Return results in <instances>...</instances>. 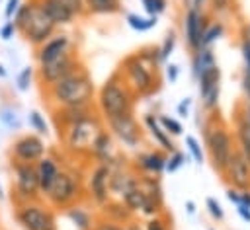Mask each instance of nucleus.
Here are the masks:
<instances>
[{"label":"nucleus","mask_w":250,"mask_h":230,"mask_svg":"<svg viewBox=\"0 0 250 230\" xmlns=\"http://www.w3.org/2000/svg\"><path fill=\"white\" fill-rule=\"evenodd\" d=\"M197 78H199V92H201V97H203V96H207L211 90L219 88L221 72H219L217 64H213V66H209V68L201 70V72L197 74Z\"/></svg>","instance_id":"aec40b11"},{"label":"nucleus","mask_w":250,"mask_h":230,"mask_svg":"<svg viewBox=\"0 0 250 230\" xmlns=\"http://www.w3.org/2000/svg\"><path fill=\"white\" fill-rule=\"evenodd\" d=\"M238 205H244V207H248V209H250V191H246V189H244V191L240 193V203H238Z\"/></svg>","instance_id":"09e8293b"},{"label":"nucleus","mask_w":250,"mask_h":230,"mask_svg":"<svg viewBox=\"0 0 250 230\" xmlns=\"http://www.w3.org/2000/svg\"><path fill=\"white\" fill-rule=\"evenodd\" d=\"M244 113H246V117H248V121H250V103L246 105V111H244Z\"/></svg>","instance_id":"6e6d98bb"},{"label":"nucleus","mask_w":250,"mask_h":230,"mask_svg":"<svg viewBox=\"0 0 250 230\" xmlns=\"http://www.w3.org/2000/svg\"><path fill=\"white\" fill-rule=\"evenodd\" d=\"M35 172H37V181H39V191L45 195L49 191V187L53 185L57 173H59V166L53 158H39L37 160V166H35Z\"/></svg>","instance_id":"f3484780"},{"label":"nucleus","mask_w":250,"mask_h":230,"mask_svg":"<svg viewBox=\"0 0 250 230\" xmlns=\"http://www.w3.org/2000/svg\"><path fill=\"white\" fill-rule=\"evenodd\" d=\"M213 64H215L213 53H211L209 49H203L201 53H197V57H195V60H193V72H195V76H197L201 70H205V68H209V66H213Z\"/></svg>","instance_id":"393cba45"},{"label":"nucleus","mask_w":250,"mask_h":230,"mask_svg":"<svg viewBox=\"0 0 250 230\" xmlns=\"http://www.w3.org/2000/svg\"><path fill=\"white\" fill-rule=\"evenodd\" d=\"M205 140H207V148H209V154H211V162H213V168L217 172H225L227 164H229V158L232 154V140H230V134L225 127H211L207 129L205 133Z\"/></svg>","instance_id":"39448f33"},{"label":"nucleus","mask_w":250,"mask_h":230,"mask_svg":"<svg viewBox=\"0 0 250 230\" xmlns=\"http://www.w3.org/2000/svg\"><path fill=\"white\" fill-rule=\"evenodd\" d=\"M98 101H100V109L105 115V119H113V117L131 113V94L115 78H111L104 84Z\"/></svg>","instance_id":"7ed1b4c3"},{"label":"nucleus","mask_w":250,"mask_h":230,"mask_svg":"<svg viewBox=\"0 0 250 230\" xmlns=\"http://www.w3.org/2000/svg\"><path fill=\"white\" fill-rule=\"evenodd\" d=\"M74 70V58L70 57V53L66 51L62 57L47 62V64H39V72L41 78L47 86H53L55 82H59L61 78H64L66 74H70Z\"/></svg>","instance_id":"f8f14e48"},{"label":"nucleus","mask_w":250,"mask_h":230,"mask_svg":"<svg viewBox=\"0 0 250 230\" xmlns=\"http://www.w3.org/2000/svg\"><path fill=\"white\" fill-rule=\"evenodd\" d=\"M94 230H125V228H121V226H117L113 222H100V224H96Z\"/></svg>","instance_id":"37998d69"},{"label":"nucleus","mask_w":250,"mask_h":230,"mask_svg":"<svg viewBox=\"0 0 250 230\" xmlns=\"http://www.w3.org/2000/svg\"><path fill=\"white\" fill-rule=\"evenodd\" d=\"M150 2H152V0H143V4H145V10H146V12L150 10Z\"/></svg>","instance_id":"864d4df0"},{"label":"nucleus","mask_w":250,"mask_h":230,"mask_svg":"<svg viewBox=\"0 0 250 230\" xmlns=\"http://www.w3.org/2000/svg\"><path fill=\"white\" fill-rule=\"evenodd\" d=\"M123 201H125V207L129 211H143V207L146 205L148 201V195L146 191H143L139 185H135L133 189H129L125 195H123Z\"/></svg>","instance_id":"412c9836"},{"label":"nucleus","mask_w":250,"mask_h":230,"mask_svg":"<svg viewBox=\"0 0 250 230\" xmlns=\"http://www.w3.org/2000/svg\"><path fill=\"white\" fill-rule=\"evenodd\" d=\"M227 2H229V0H213V4H215V10H221V8H225V6H227Z\"/></svg>","instance_id":"3c124183"},{"label":"nucleus","mask_w":250,"mask_h":230,"mask_svg":"<svg viewBox=\"0 0 250 230\" xmlns=\"http://www.w3.org/2000/svg\"><path fill=\"white\" fill-rule=\"evenodd\" d=\"M102 134V127L94 117H84L72 125H68L66 131V146L70 150L82 152L88 148H94V142L98 140V136Z\"/></svg>","instance_id":"20e7f679"},{"label":"nucleus","mask_w":250,"mask_h":230,"mask_svg":"<svg viewBox=\"0 0 250 230\" xmlns=\"http://www.w3.org/2000/svg\"><path fill=\"white\" fill-rule=\"evenodd\" d=\"M107 123H109V127L113 129V133H115L127 146H137V142L141 140L139 127H137L135 119L131 117V113H125V115L107 119Z\"/></svg>","instance_id":"ddd939ff"},{"label":"nucleus","mask_w":250,"mask_h":230,"mask_svg":"<svg viewBox=\"0 0 250 230\" xmlns=\"http://www.w3.org/2000/svg\"><path fill=\"white\" fill-rule=\"evenodd\" d=\"M146 230H166V228H164V224H162L158 218H154V220H150V222L146 224Z\"/></svg>","instance_id":"de8ad7c7"},{"label":"nucleus","mask_w":250,"mask_h":230,"mask_svg":"<svg viewBox=\"0 0 250 230\" xmlns=\"http://www.w3.org/2000/svg\"><path fill=\"white\" fill-rule=\"evenodd\" d=\"M109 181H111V170L109 166L102 164L92 172L90 177V193L94 197V201L98 205L107 203V195H109Z\"/></svg>","instance_id":"4468645a"},{"label":"nucleus","mask_w":250,"mask_h":230,"mask_svg":"<svg viewBox=\"0 0 250 230\" xmlns=\"http://www.w3.org/2000/svg\"><path fill=\"white\" fill-rule=\"evenodd\" d=\"M189 103H191V101L186 97V99H184V101L178 105V113H180L182 117H188V109H189Z\"/></svg>","instance_id":"a18cd8bd"},{"label":"nucleus","mask_w":250,"mask_h":230,"mask_svg":"<svg viewBox=\"0 0 250 230\" xmlns=\"http://www.w3.org/2000/svg\"><path fill=\"white\" fill-rule=\"evenodd\" d=\"M127 23H129L133 29H137V31H146V29H150V27L156 25V16L145 19V18H141V16H137V14H129V16H127Z\"/></svg>","instance_id":"a878e982"},{"label":"nucleus","mask_w":250,"mask_h":230,"mask_svg":"<svg viewBox=\"0 0 250 230\" xmlns=\"http://www.w3.org/2000/svg\"><path fill=\"white\" fill-rule=\"evenodd\" d=\"M78 195V181L72 173L68 172H61L57 173L53 185L49 187V191L45 193V197L49 199V203L53 207H68Z\"/></svg>","instance_id":"423d86ee"},{"label":"nucleus","mask_w":250,"mask_h":230,"mask_svg":"<svg viewBox=\"0 0 250 230\" xmlns=\"http://www.w3.org/2000/svg\"><path fill=\"white\" fill-rule=\"evenodd\" d=\"M184 160H186V158H184V154L176 152V154H174L170 160H166V166H164V168H166L168 172H176V170H178V168L184 164Z\"/></svg>","instance_id":"c9c22d12"},{"label":"nucleus","mask_w":250,"mask_h":230,"mask_svg":"<svg viewBox=\"0 0 250 230\" xmlns=\"http://www.w3.org/2000/svg\"><path fill=\"white\" fill-rule=\"evenodd\" d=\"M18 8H20V0H8V4H6V8H4V16H6V19L14 18V14H16Z\"/></svg>","instance_id":"4c0bfd02"},{"label":"nucleus","mask_w":250,"mask_h":230,"mask_svg":"<svg viewBox=\"0 0 250 230\" xmlns=\"http://www.w3.org/2000/svg\"><path fill=\"white\" fill-rule=\"evenodd\" d=\"M227 197H229V201H232V203H240V195H238V191H234V189H229L227 191Z\"/></svg>","instance_id":"8fccbe9b"},{"label":"nucleus","mask_w":250,"mask_h":230,"mask_svg":"<svg viewBox=\"0 0 250 230\" xmlns=\"http://www.w3.org/2000/svg\"><path fill=\"white\" fill-rule=\"evenodd\" d=\"M236 136H238V144H240V154L250 164V121H248L246 113H240L236 117Z\"/></svg>","instance_id":"6ab92c4d"},{"label":"nucleus","mask_w":250,"mask_h":230,"mask_svg":"<svg viewBox=\"0 0 250 230\" xmlns=\"http://www.w3.org/2000/svg\"><path fill=\"white\" fill-rule=\"evenodd\" d=\"M236 207H238V209H236V211H238V214H240L246 222H250V209H248V207H244V205H236Z\"/></svg>","instance_id":"49530a36"},{"label":"nucleus","mask_w":250,"mask_h":230,"mask_svg":"<svg viewBox=\"0 0 250 230\" xmlns=\"http://www.w3.org/2000/svg\"><path fill=\"white\" fill-rule=\"evenodd\" d=\"M68 51V37L66 35H57V37H49L45 43L39 45L37 49V60L39 64H47L59 57H62Z\"/></svg>","instance_id":"2eb2a0df"},{"label":"nucleus","mask_w":250,"mask_h":230,"mask_svg":"<svg viewBox=\"0 0 250 230\" xmlns=\"http://www.w3.org/2000/svg\"><path fill=\"white\" fill-rule=\"evenodd\" d=\"M49 88L51 97L62 107H86L94 96V84L82 68H74Z\"/></svg>","instance_id":"f257e3e1"},{"label":"nucleus","mask_w":250,"mask_h":230,"mask_svg":"<svg viewBox=\"0 0 250 230\" xmlns=\"http://www.w3.org/2000/svg\"><path fill=\"white\" fill-rule=\"evenodd\" d=\"M164 8H166V2H164V0H152V2H150V10H148V14L156 16V14L162 12Z\"/></svg>","instance_id":"a19ab883"},{"label":"nucleus","mask_w":250,"mask_h":230,"mask_svg":"<svg viewBox=\"0 0 250 230\" xmlns=\"http://www.w3.org/2000/svg\"><path fill=\"white\" fill-rule=\"evenodd\" d=\"M186 207H188V212H189V214H193V212H195V205H193V201H188V203H186Z\"/></svg>","instance_id":"603ef678"},{"label":"nucleus","mask_w":250,"mask_h":230,"mask_svg":"<svg viewBox=\"0 0 250 230\" xmlns=\"http://www.w3.org/2000/svg\"><path fill=\"white\" fill-rule=\"evenodd\" d=\"M160 127L164 129V133L182 134V125H180L176 119H172V117H166V115H162V117H160Z\"/></svg>","instance_id":"2f4dec72"},{"label":"nucleus","mask_w":250,"mask_h":230,"mask_svg":"<svg viewBox=\"0 0 250 230\" xmlns=\"http://www.w3.org/2000/svg\"><path fill=\"white\" fill-rule=\"evenodd\" d=\"M227 175V179L238 187V189H248L250 187V164L246 162V158L240 154V150H232L229 164L223 172Z\"/></svg>","instance_id":"1a4fd4ad"},{"label":"nucleus","mask_w":250,"mask_h":230,"mask_svg":"<svg viewBox=\"0 0 250 230\" xmlns=\"http://www.w3.org/2000/svg\"><path fill=\"white\" fill-rule=\"evenodd\" d=\"M166 76H168L170 84H174V82L178 80V66H176V64H168V66H166Z\"/></svg>","instance_id":"79ce46f5"},{"label":"nucleus","mask_w":250,"mask_h":230,"mask_svg":"<svg viewBox=\"0 0 250 230\" xmlns=\"http://www.w3.org/2000/svg\"><path fill=\"white\" fill-rule=\"evenodd\" d=\"M55 23L49 19V16L41 10V6H39V2H27V14H25V18H23V23H21V27H20V31L23 33V37L29 41V43H33V45H41V43H45L51 35H53V31H55Z\"/></svg>","instance_id":"f03ea898"},{"label":"nucleus","mask_w":250,"mask_h":230,"mask_svg":"<svg viewBox=\"0 0 250 230\" xmlns=\"http://www.w3.org/2000/svg\"><path fill=\"white\" fill-rule=\"evenodd\" d=\"M0 121H2L8 129H20V119H18L16 111L10 109V107H2V109H0Z\"/></svg>","instance_id":"cd10ccee"},{"label":"nucleus","mask_w":250,"mask_h":230,"mask_svg":"<svg viewBox=\"0 0 250 230\" xmlns=\"http://www.w3.org/2000/svg\"><path fill=\"white\" fill-rule=\"evenodd\" d=\"M14 172H16V191H18V197L23 199V201L35 199L37 191H39V181H37L35 166L29 164V162H16Z\"/></svg>","instance_id":"6e6552de"},{"label":"nucleus","mask_w":250,"mask_h":230,"mask_svg":"<svg viewBox=\"0 0 250 230\" xmlns=\"http://www.w3.org/2000/svg\"><path fill=\"white\" fill-rule=\"evenodd\" d=\"M125 70H127V76H129V82L131 86L139 92V94H148L152 90V74L148 70V66L139 58V57H133V58H127L125 60Z\"/></svg>","instance_id":"9d476101"},{"label":"nucleus","mask_w":250,"mask_h":230,"mask_svg":"<svg viewBox=\"0 0 250 230\" xmlns=\"http://www.w3.org/2000/svg\"><path fill=\"white\" fill-rule=\"evenodd\" d=\"M174 43H176V37L170 33L166 39H164V43H162V47L158 49V58L160 60H164V58H168V55L172 53V49H174Z\"/></svg>","instance_id":"f704fd0d"},{"label":"nucleus","mask_w":250,"mask_h":230,"mask_svg":"<svg viewBox=\"0 0 250 230\" xmlns=\"http://www.w3.org/2000/svg\"><path fill=\"white\" fill-rule=\"evenodd\" d=\"M14 31H16L14 21H8V23H4V25H2V29H0V37H2L4 41H8V39L14 35Z\"/></svg>","instance_id":"58836bf2"},{"label":"nucleus","mask_w":250,"mask_h":230,"mask_svg":"<svg viewBox=\"0 0 250 230\" xmlns=\"http://www.w3.org/2000/svg\"><path fill=\"white\" fill-rule=\"evenodd\" d=\"M31 76H33L31 68H29V66L23 68V70L18 74V78H16V88H18L20 92H27V90H29V84H31Z\"/></svg>","instance_id":"c756f323"},{"label":"nucleus","mask_w":250,"mask_h":230,"mask_svg":"<svg viewBox=\"0 0 250 230\" xmlns=\"http://www.w3.org/2000/svg\"><path fill=\"white\" fill-rule=\"evenodd\" d=\"M127 230H141L139 226H131V228H127Z\"/></svg>","instance_id":"13d9d810"},{"label":"nucleus","mask_w":250,"mask_h":230,"mask_svg":"<svg viewBox=\"0 0 250 230\" xmlns=\"http://www.w3.org/2000/svg\"><path fill=\"white\" fill-rule=\"evenodd\" d=\"M0 78H6V70H4V66L0 64Z\"/></svg>","instance_id":"5fc2aeb1"},{"label":"nucleus","mask_w":250,"mask_h":230,"mask_svg":"<svg viewBox=\"0 0 250 230\" xmlns=\"http://www.w3.org/2000/svg\"><path fill=\"white\" fill-rule=\"evenodd\" d=\"M242 55H244V62H246V72H250V39L242 41Z\"/></svg>","instance_id":"ea45409f"},{"label":"nucleus","mask_w":250,"mask_h":230,"mask_svg":"<svg viewBox=\"0 0 250 230\" xmlns=\"http://www.w3.org/2000/svg\"><path fill=\"white\" fill-rule=\"evenodd\" d=\"M223 35V25L221 23H217V25H211L205 33H203V37H201V45L203 47H207L209 43H213L215 39H219Z\"/></svg>","instance_id":"7c9ffc66"},{"label":"nucleus","mask_w":250,"mask_h":230,"mask_svg":"<svg viewBox=\"0 0 250 230\" xmlns=\"http://www.w3.org/2000/svg\"><path fill=\"white\" fill-rule=\"evenodd\" d=\"M14 158L18 162H37L39 158H43V152H45V144L39 136L35 134H23L20 136L16 142H14Z\"/></svg>","instance_id":"9b49d317"},{"label":"nucleus","mask_w":250,"mask_h":230,"mask_svg":"<svg viewBox=\"0 0 250 230\" xmlns=\"http://www.w3.org/2000/svg\"><path fill=\"white\" fill-rule=\"evenodd\" d=\"M184 29H186V39L189 43L191 49H199L201 47V37L205 33V23L199 16L197 10H189L186 14V21H184Z\"/></svg>","instance_id":"dca6fc26"},{"label":"nucleus","mask_w":250,"mask_h":230,"mask_svg":"<svg viewBox=\"0 0 250 230\" xmlns=\"http://www.w3.org/2000/svg\"><path fill=\"white\" fill-rule=\"evenodd\" d=\"M139 162L146 172H154V173H160L164 170V166H166V158L160 152H148V154L141 156Z\"/></svg>","instance_id":"b1692460"},{"label":"nucleus","mask_w":250,"mask_h":230,"mask_svg":"<svg viewBox=\"0 0 250 230\" xmlns=\"http://www.w3.org/2000/svg\"><path fill=\"white\" fill-rule=\"evenodd\" d=\"M0 199H4V191H2V185H0Z\"/></svg>","instance_id":"4d7b16f0"},{"label":"nucleus","mask_w":250,"mask_h":230,"mask_svg":"<svg viewBox=\"0 0 250 230\" xmlns=\"http://www.w3.org/2000/svg\"><path fill=\"white\" fill-rule=\"evenodd\" d=\"M207 207H209V212L215 216V218H223L225 216V212H223V209H221V205L215 201V199H207Z\"/></svg>","instance_id":"e433bc0d"},{"label":"nucleus","mask_w":250,"mask_h":230,"mask_svg":"<svg viewBox=\"0 0 250 230\" xmlns=\"http://www.w3.org/2000/svg\"><path fill=\"white\" fill-rule=\"evenodd\" d=\"M18 220L25 230H55V216L37 203H23L18 211Z\"/></svg>","instance_id":"0eeeda50"},{"label":"nucleus","mask_w":250,"mask_h":230,"mask_svg":"<svg viewBox=\"0 0 250 230\" xmlns=\"http://www.w3.org/2000/svg\"><path fill=\"white\" fill-rule=\"evenodd\" d=\"M84 6L92 14H113L119 12V0H84Z\"/></svg>","instance_id":"4be33fe9"},{"label":"nucleus","mask_w":250,"mask_h":230,"mask_svg":"<svg viewBox=\"0 0 250 230\" xmlns=\"http://www.w3.org/2000/svg\"><path fill=\"white\" fill-rule=\"evenodd\" d=\"M242 90L246 94V97L250 99V72L244 70V76H242Z\"/></svg>","instance_id":"c03bdc74"},{"label":"nucleus","mask_w":250,"mask_h":230,"mask_svg":"<svg viewBox=\"0 0 250 230\" xmlns=\"http://www.w3.org/2000/svg\"><path fill=\"white\" fill-rule=\"evenodd\" d=\"M186 144H188V148H189V152H191L193 160H195L197 164H201V162H203V152H201L199 142H197L193 136H186Z\"/></svg>","instance_id":"473e14b6"},{"label":"nucleus","mask_w":250,"mask_h":230,"mask_svg":"<svg viewBox=\"0 0 250 230\" xmlns=\"http://www.w3.org/2000/svg\"><path fill=\"white\" fill-rule=\"evenodd\" d=\"M145 125L148 127V131H150V134L156 138V142L164 148V150H174V144L168 140V136H166V133H164V129L156 123V119L152 117V115H146L145 117Z\"/></svg>","instance_id":"5701e85b"},{"label":"nucleus","mask_w":250,"mask_h":230,"mask_svg":"<svg viewBox=\"0 0 250 230\" xmlns=\"http://www.w3.org/2000/svg\"><path fill=\"white\" fill-rule=\"evenodd\" d=\"M74 18L76 16H80L82 12H84V0H59Z\"/></svg>","instance_id":"72a5a7b5"},{"label":"nucleus","mask_w":250,"mask_h":230,"mask_svg":"<svg viewBox=\"0 0 250 230\" xmlns=\"http://www.w3.org/2000/svg\"><path fill=\"white\" fill-rule=\"evenodd\" d=\"M29 125L33 127V131H37L39 134H47L49 131H47V123H45V119H43V115L39 113V111H31L29 113Z\"/></svg>","instance_id":"c85d7f7f"},{"label":"nucleus","mask_w":250,"mask_h":230,"mask_svg":"<svg viewBox=\"0 0 250 230\" xmlns=\"http://www.w3.org/2000/svg\"><path fill=\"white\" fill-rule=\"evenodd\" d=\"M39 6H41V10L49 16V19H51L55 25L68 23V21H72V18H74L59 0H39Z\"/></svg>","instance_id":"a211bd4d"},{"label":"nucleus","mask_w":250,"mask_h":230,"mask_svg":"<svg viewBox=\"0 0 250 230\" xmlns=\"http://www.w3.org/2000/svg\"><path fill=\"white\" fill-rule=\"evenodd\" d=\"M68 216H70V220L80 230H90L92 228V218H90V214L86 211H82V209H70L68 211Z\"/></svg>","instance_id":"bb28decb"}]
</instances>
